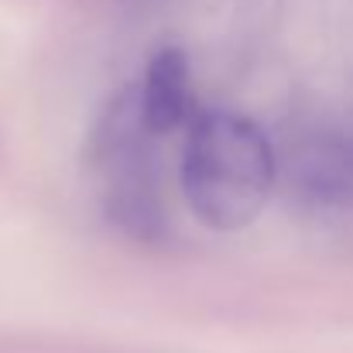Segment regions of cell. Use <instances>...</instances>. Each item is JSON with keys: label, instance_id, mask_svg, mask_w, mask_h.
Returning a JSON list of instances; mask_svg holds the SVG:
<instances>
[{"label": "cell", "instance_id": "1", "mask_svg": "<svg viewBox=\"0 0 353 353\" xmlns=\"http://www.w3.org/2000/svg\"><path fill=\"white\" fill-rule=\"evenodd\" d=\"M278 179L268 134L234 110H199L182 151V196L210 230L250 227Z\"/></svg>", "mask_w": 353, "mask_h": 353}, {"label": "cell", "instance_id": "2", "mask_svg": "<svg viewBox=\"0 0 353 353\" xmlns=\"http://www.w3.org/2000/svg\"><path fill=\"white\" fill-rule=\"evenodd\" d=\"M154 134L141 117L137 90H123L93 130V172L103 189L107 216L134 236H154L165 227Z\"/></svg>", "mask_w": 353, "mask_h": 353}, {"label": "cell", "instance_id": "3", "mask_svg": "<svg viewBox=\"0 0 353 353\" xmlns=\"http://www.w3.org/2000/svg\"><path fill=\"white\" fill-rule=\"evenodd\" d=\"M141 117L154 137L192 123V83H189V59L179 48H161L151 55L144 79L137 86Z\"/></svg>", "mask_w": 353, "mask_h": 353}, {"label": "cell", "instance_id": "4", "mask_svg": "<svg viewBox=\"0 0 353 353\" xmlns=\"http://www.w3.org/2000/svg\"><path fill=\"white\" fill-rule=\"evenodd\" d=\"M292 179L302 196L316 203L353 199V144L343 137H319L295 154Z\"/></svg>", "mask_w": 353, "mask_h": 353}]
</instances>
